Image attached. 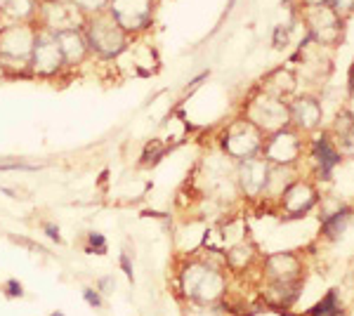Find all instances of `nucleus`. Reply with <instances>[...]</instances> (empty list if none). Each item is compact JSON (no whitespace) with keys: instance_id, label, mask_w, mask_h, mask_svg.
Segmentation results:
<instances>
[{"instance_id":"f257e3e1","label":"nucleus","mask_w":354,"mask_h":316,"mask_svg":"<svg viewBox=\"0 0 354 316\" xmlns=\"http://www.w3.org/2000/svg\"><path fill=\"white\" fill-rule=\"evenodd\" d=\"M182 290L194 302L213 304L225 292V277L220 272H215L213 267H208V264L194 262L182 272Z\"/></svg>"},{"instance_id":"f03ea898","label":"nucleus","mask_w":354,"mask_h":316,"mask_svg":"<svg viewBox=\"0 0 354 316\" xmlns=\"http://www.w3.org/2000/svg\"><path fill=\"white\" fill-rule=\"evenodd\" d=\"M85 40L97 55L106 57V59L125 50V31L116 24L111 15L97 12L93 19L85 21Z\"/></svg>"},{"instance_id":"7ed1b4c3","label":"nucleus","mask_w":354,"mask_h":316,"mask_svg":"<svg viewBox=\"0 0 354 316\" xmlns=\"http://www.w3.org/2000/svg\"><path fill=\"white\" fill-rule=\"evenodd\" d=\"M305 21L312 38L322 45H338L345 36V21L328 3H310L305 8Z\"/></svg>"},{"instance_id":"20e7f679","label":"nucleus","mask_w":354,"mask_h":316,"mask_svg":"<svg viewBox=\"0 0 354 316\" xmlns=\"http://www.w3.org/2000/svg\"><path fill=\"white\" fill-rule=\"evenodd\" d=\"M245 120H250V123H253L260 132H272L274 135V132L288 128L290 111H288V104L283 100L265 93V95L255 97V100L248 104Z\"/></svg>"},{"instance_id":"39448f33","label":"nucleus","mask_w":354,"mask_h":316,"mask_svg":"<svg viewBox=\"0 0 354 316\" xmlns=\"http://www.w3.org/2000/svg\"><path fill=\"white\" fill-rule=\"evenodd\" d=\"M222 147H225V151L236 160L253 158L262 149V132L255 128L250 120H239V123H234L232 128L227 130V135L222 137Z\"/></svg>"},{"instance_id":"423d86ee","label":"nucleus","mask_w":354,"mask_h":316,"mask_svg":"<svg viewBox=\"0 0 354 316\" xmlns=\"http://www.w3.org/2000/svg\"><path fill=\"white\" fill-rule=\"evenodd\" d=\"M109 15L125 33L142 31L153 17V0H111Z\"/></svg>"},{"instance_id":"0eeeda50","label":"nucleus","mask_w":354,"mask_h":316,"mask_svg":"<svg viewBox=\"0 0 354 316\" xmlns=\"http://www.w3.org/2000/svg\"><path fill=\"white\" fill-rule=\"evenodd\" d=\"M36 43V31L26 24H12L0 31V57L10 62H28Z\"/></svg>"},{"instance_id":"6e6552de","label":"nucleus","mask_w":354,"mask_h":316,"mask_svg":"<svg viewBox=\"0 0 354 316\" xmlns=\"http://www.w3.org/2000/svg\"><path fill=\"white\" fill-rule=\"evenodd\" d=\"M302 151V142L298 137V132L283 128L267 140L265 145V160L274 165H293L300 158Z\"/></svg>"},{"instance_id":"1a4fd4ad","label":"nucleus","mask_w":354,"mask_h":316,"mask_svg":"<svg viewBox=\"0 0 354 316\" xmlns=\"http://www.w3.org/2000/svg\"><path fill=\"white\" fill-rule=\"evenodd\" d=\"M28 62H31L33 71L41 73V76H53L64 66V57H62L59 45H57L53 33H38Z\"/></svg>"},{"instance_id":"9d476101","label":"nucleus","mask_w":354,"mask_h":316,"mask_svg":"<svg viewBox=\"0 0 354 316\" xmlns=\"http://www.w3.org/2000/svg\"><path fill=\"white\" fill-rule=\"evenodd\" d=\"M272 182V168L265 158H245L239 165V185L250 198H258Z\"/></svg>"},{"instance_id":"9b49d317","label":"nucleus","mask_w":354,"mask_h":316,"mask_svg":"<svg viewBox=\"0 0 354 316\" xmlns=\"http://www.w3.org/2000/svg\"><path fill=\"white\" fill-rule=\"evenodd\" d=\"M319 201V194L310 182H293L283 192V210L290 217H300L305 212H310Z\"/></svg>"},{"instance_id":"f8f14e48","label":"nucleus","mask_w":354,"mask_h":316,"mask_svg":"<svg viewBox=\"0 0 354 316\" xmlns=\"http://www.w3.org/2000/svg\"><path fill=\"white\" fill-rule=\"evenodd\" d=\"M288 111H290V123H295V128L300 130L310 132L322 125L324 109L314 97H298V100H293L288 104Z\"/></svg>"},{"instance_id":"ddd939ff","label":"nucleus","mask_w":354,"mask_h":316,"mask_svg":"<svg viewBox=\"0 0 354 316\" xmlns=\"http://www.w3.org/2000/svg\"><path fill=\"white\" fill-rule=\"evenodd\" d=\"M59 53L64 57V64H81L88 55V40L78 28H62V31L53 33Z\"/></svg>"},{"instance_id":"4468645a","label":"nucleus","mask_w":354,"mask_h":316,"mask_svg":"<svg viewBox=\"0 0 354 316\" xmlns=\"http://www.w3.org/2000/svg\"><path fill=\"white\" fill-rule=\"evenodd\" d=\"M267 277L277 284H290V281H298L300 277V260L293 252H277L270 255L265 262Z\"/></svg>"},{"instance_id":"2eb2a0df","label":"nucleus","mask_w":354,"mask_h":316,"mask_svg":"<svg viewBox=\"0 0 354 316\" xmlns=\"http://www.w3.org/2000/svg\"><path fill=\"white\" fill-rule=\"evenodd\" d=\"M312 156L317 158L322 177H324V180H328L333 168L340 163V149L333 145V140H330L328 135H322V137H317V140H314Z\"/></svg>"},{"instance_id":"dca6fc26","label":"nucleus","mask_w":354,"mask_h":316,"mask_svg":"<svg viewBox=\"0 0 354 316\" xmlns=\"http://www.w3.org/2000/svg\"><path fill=\"white\" fill-rule=\"evenodd\" d=\"M293 90H295V76L288 68H277V71H272L270 76L265 78V93L272 97L283 100V97L290 95Z\"/></svg>"},{"instance_id":"f3484780","label":"nucleus","mask_w":354,"mask_h":316,"mask_svg":"<svg viewBox=\"0 0 354 316\" xmlns=\"http://www.w3.org/2000/svg\"><path fill=\"white\" fill-rule=\"evenodd\" d=\"M333 132H335V140H338L340 154L354 156V116L352 113H347V111L340 113V116L335 118Z\"/></svg>"},{"instance_id":"a211bd4d","label":"nucleus","mask_w":354,"mask_h":316,"mask_svg":"<svg viewBox=\"0 0 354 316\" xmlns=\"http://www.w3.org/2000/svg\"><path fill=\"white\" fill-rule=\"evenodd\" d=\"M350 222H352V210L345 208V205H338V210L335 212H324L322 215V227H324V234H326L328 239L340 236Z\"/></svg>"},{"instance_id":"6ab92c4d","label":"nucleus","mask_w":354,"mask_h":316,"mask_svg":"<svg viewBox=\"0 0 354 316\" xmlns=\"http://www.w3.org/2000/svg\"><path fill=\"white\" fill-rule=\"evenodd\" d=\"M45 12V26H50L53 31H62V28H76L71 19V10L64 8V5H59L55 0V3H48L43 8Z\"/></svg>"},{"instance_id":"aec40b11","label":"nucleus","mask_w":354,"mask_h":316,"mask_svg":"<svg viewBox=\"0 0 354 316\" xmlns=\"http://www.w3.org/2000/svg\"><path fill=\"white\" fill-rule=\"evenodd\" d=\"M33 10H36L33 0H3V3H0V12L15 21L28 19V17L33 15Z\"/></svg>"},{"instance_id":"412c9836","label":"nucleus","mask_w":354,"mask_h":316,"mask_svg":"<svg viewBox=\"0 0 354 316\" xmlns=\"http://www.w3.org/2000/svg\"><path fill=\"white\" fill-rule=\"evenodd\" d=\"M342 314V307H340V300L335 295V290H330L317 307L312 309V316H340Z\"/></svg>"},{"instance_id":"4be33fe9","label":"nucleus","mask_w":354,"mask_h":316,"mask_svg":"<svg viewBox=\"0 0 354 316\" xmlns=\"http://www.w3.org/2000/svg\"><path fill=\"white\" fill-rule=\"evenodd\" d=\"M250 260H253V248L245 243L234 245V248L227 252V262H230L234 269H243Z\"/></svg>"},{"instance_id":"5701e85b","label":"nucleus","mask_w":354,"mask_h":316,"mask_svg":"<svg viewBox=\"0 0 354 316\" xmlns=\"http://www.w3.org/2000/svg\"><path fill=\"white\" fill-rule=\"evenodd\" d=\"M272 295H277V302L286 307V304H290L298 297V281H290V284H277V281H274Z\"/></svg>"},{"instance_id":"b1692460","label":"nucleus","mask_w":354,"mask_h":316,"mask_svg":"<svg viewBox=\"0 0 354 316\" xmlns=\"http://www.w3.org/2000/svg\"><path fill=\"white\" fill-rule=\"evenodd\" d=\"M109 3V0H71L73 8H78L81 12H102V8Z\"/></svg>"},{"instance_id":"393cba45","label":"nucleus","mask_w":354,"mask_h":316,"mask_svg":"<svg viewBox=\"0 0 354 316\" xmlns=\"http://www.w3.org/2000/svg\"><path fill=\"white\" fill-rule=\"evenodd\" d=\"M324 3H328L340 17H347L350 12H354V0H324Z\"/></svg>"},{"instance_id":"a878e982","label":"nucleus","mask_w":354,"mask_h":316,"mask_svg":"<svg viewBox=\"0 0 354 316\" xmlns=\"http://www.w3.org/2000/svg\"><path fill=\"white\" fill-rule=\"evenodd\" d=\"M90 245H93V248H97V252H104L106 250V241H104V236H102V234H90Z\"/></svg>"},{"instance_id":"bb28decb","label":"nucleus","mask_w":354,"mask_h":316,"mask_svg":"<svg viewBox=\"0 0 354 316\" xmlns=\"http://www.w3.org/2000/svg\"><path fill=\"white\" fill-rule=\"evenodd\" d=\"M85 300H88L90 304H95V307H102V300H100V295L93 290H85Z\"/></svg>"},{"instance_id":"cd10ccee","label":"nucleus","mask_w":354,"mask_h":316,"mask_svg":"<svg viewBox=\"0 0 354 316\" xmlns=\"http://www.w3.org/2000/svg\"><path fill=\"white\" fill-rule=\"evenodd\" d=\"M10 295H21V286H17V281H10Z\"/></svg>"},{"instance_id":"c85d7f7f","label":"nucleus","mask_w":354,"mask_h":316,"mask_svg":"<svg viewBox=\"0 0 354 316\" xmlns=\"http://www.w3.org/2000/svg\"><path fill=\"white\" fill-rule=\"evenodd\" d=\"M45 229H48V234H50V236H53V239H57V241H59V232H57V229L53 227V224H48V227H45Z\"/></svg>"},{"instance_id":"c756f323","label":"nucleus","mask_w":354,"mask_h":316,"mask_svg":"<svg viewBox=\"0 0 354 316\" xmlns=\"http://www.w3.org/2000/svg\"><path fill=\"white\" fill-rule=\"evenodd\" d=\"M50 316H64V314H62V312H55V314H50Z\"/></svg>"},{"instance_id":"7c9ffc66","label":"nucleus","mask_w":354,"mask_h":316,"mask_svg":"<svg viewBox=\"0 0 354 316\" xmlns=\"http://www.w3.org/2000/svg\"><path fill=\"white\" fill-rule=\"evenodd\" d=\"M0 3H3V0H0Z\"/></svg>"}]
</instances>
